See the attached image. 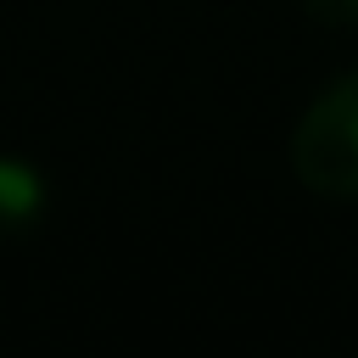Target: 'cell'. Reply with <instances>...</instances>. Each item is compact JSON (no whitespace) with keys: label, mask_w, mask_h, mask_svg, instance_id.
Listing matches in <instances>:
<instances>
[{"label":"cell","mask_w":358,"mask_h":358,"mask_svg":"<svg viewBox=\"0 0 358 358\" xmlns=\"http://www.w3.org/2000/svg\"><path fill=\"white\" fill-rule=\"evenodd\" d=\"M291 168L308 190L358 201V73L313 95L291 134Z\"/></svg>","instance_id":"1"},{"label":"cell","mask_w":358,"mask_h":358,"mask_svg":"<svg viewBox=\"0 0 358 358\" xmlns=\"http://www.w3.org/2000/svg\"><path fill=\"white\" fill-rule=\"evenodd\" d=\"M39 207V185L22 173V168H0V213L6 218H22Z\"/></svg>","instance_id":"2"},{"label":"cell","mask_w":358,"mask_h":358,"mask_svg":"<svg viewBox=\"0 0 358 358\" xmlns=\"http://www.w3.org/2000/svg\"><path fill=\"white\" fill-rule=\"evenodd\" d=\"M313 6V17H324V22H352L358 17V0H308Z\"/></svg>","instance_id":"3"}]
</instances>
